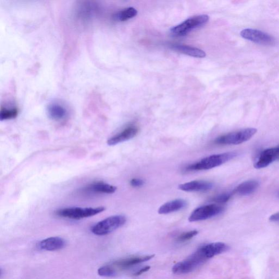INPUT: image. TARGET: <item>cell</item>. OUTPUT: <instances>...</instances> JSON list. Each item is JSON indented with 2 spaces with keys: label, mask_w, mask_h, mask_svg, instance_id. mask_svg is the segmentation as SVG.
<instances>
[{
  "label": "cell",
  "mask_w": 279,
  "mask_h": 279,
  "mask_svg": "<svg viewBox=\"0 0 279 279\" xmlns=\"http://www.w3.org/2000/svg\"><path fill=\"white\" fill-rule=\"evenodd\" d=\"M209 259L204 250L201 246L190 257L175 264L173 268V272L175 274L190 273L195 271Z\"/></svg>",
  "instance_id": "obj_1"
},
{
  "label": "cell",
  "mask_w": 279,
  "mask_h": 279,
  "mask_svg": "<svg viewBox=\"0 0 279 279\" xmlns=\"http://www.w3.org/2000/svg\"><path fill=\"white\" fill-rule=\"evenodd\" d=\"M237 155V153L235 152L211 155L188 166L186 169L188 171H201L213 169L235 158Z\"/></svg>",
  "instance_id": "obj_2"
},
{
  "label": "cell",
  "mask_w": 279,
  "mask_h": 279,
  "mask_svg": "<svg viewBox=\"0 0 279 279\" xmlns=\"http://www.w3.org/2000/svg\"><path fill=\"white\" fill-rule=\"evenodd\" d=\"M258 130L249 128L229 133L216 139L214 143L219 145H237L249 140L253 137Z\"/></svg>",
  "instance_id": "obj_3"
},
{
  "label": "cell",
  "mask_w": 279,
  "mask_h": 279,
  "mask_svg": "<svg viewBox=\"0 0 279 279\" xmlns=\"http://www.w3.org/2000/svg\"><path fill=\"white\" fill-rule=\"evenodd\" d=\"M126 222L127 219L123 215L111 216L94 225L91 231L97 236L107 235L124 226Z\"/></svg>",
  "instance_id": "obj_4"
},
{
  "label": "cell",
  "mask_w": 279,
  "mask_h": 279,
  "mask_svg": "<svg viewBox=\"0 0 279 279\" xmlns=\"http://www.w3.org/2000/svg\"><path fill=\"white\" fill-rule=\"evenodd\" d=\"M105 210V207L98 208H70L57 210L55 214L58 217L74 220H80L93 217Z\"/></svg>",
  "instance_id": "obj_5"
},
{
  "label": "cell",
  "mask_w": 279,
  "mask_h": 279,
  "mask_svg": "<svg viewBox=\"0 0 279 279\" xmlns=\"http://www.w3.org/2000/svg\"><path fill=\"white\" fill-rule=\"evenodd\" d=\"M208 15H201L189 18L182 23L171 29V33L177 37L187 35L193 29L205 25L209 20Z\"/></svg>",
  "instance_id": "obj_6"
},
{
  "label": "cell",
  "mask_w": 279,
  "mask_h": 279,
  "mask_svg": "<svg viewBox=\"0 0 279 279\" xmlns=\"http://www.w3.org/2000/svg\"><path fill=\"white\" fill-rule=\"evenodd\" d=\"M224 210L223 207L215 204L200 207L192 211L189 217V221L195 222L209 219L222 213Z\"/></svg>",
  "instance_id": "obj_7"
},
{
  "label": "cell",
  "mask_w": 279,
  "mask_h": 279,
  "mask_svg": "<svg viewBox=\"0 0 279 279\" xmlns=\"http://www.w3.org/2000/svg\"><path fill=\"white\" fill-rule=\"evenodd\" d=\"M241 35L250 41L265 46H272L276 43L272 35L258 30L246 29L241 31Z\"/></svg>",
  "instance_id": "obj_8"
},
{
  "label": "cell",
  "mask_w": 279,
  "mask_h": 279,
  "mask_svg": "<svg viewBox=\"0 0 279 279\" xmlns=\"http://www.w3.org/2000/svg\"><path fill=\"white\" fill-rule=\"evenodd\" d=\"M139 129L136 126L131 125L125 128L122 132L108 140L107 143L109 146H115L123 142L137 136Z\"/></svg>",
  "instance_id": "obj_9"
},
{
  "label": "cell",
  "mask_w": 279,
  "mask_h": 279,
  "mask_svg": "<svg viewBox=\"0 0 279 279\" xmlns=\"http://www.w3.org/2000/svg\"><path fill=\"white\" fill-rule=\"evenodd\" d=\"M213 183L206 181H193L179 184L180 190L187 192H205L213 187Z\"/></svg>",
  "instance_id": "obj_10"
},
{
  "label": "cell",
  "mask_w": 279,
  "mask_h": 279,
  "mask_svg": "<svg viewBox=\"0 0 279 279\" xmlns=\"http://www.w3.org/2000/svg\"><path fill=\"white\" fill-rule=\"evenodd\" d=\"M65 245V241L58 237L48 238L40 242L38 244L40 249L52 251L62 249Z\"/></svg>",
  "instance_id": "obj_11"
},
{
  "label": "cell",
  "mask_w": 279,
  "mask_h": 279,
  "mask_svg": "<svg viewBox=\"0 0 279 279\" xmlns=\"http://www.w3.org/2000/svg\"><path fill=\"white\" fill-rule=\"evenodd\" d=\"M155 256V255H152L148 256H136V257L120 260L115 262L113 263V265L121 269H125L130 267H132L133 265L137 264L147 262V261H149L152 258H154Z\"/></svg>",
  "instance_id": "obj_12"
},
{
  "label": "cell",
  "mask_w": 279,
  "mask_h": 279,
  "mask_svg": "<svg viewBox=\"0 0 279 279\" xmlns=\"http://www.w3.org/2000/svg\"><path fill=\"white\" fill-rule=\"evenodd\" d=\"M276 161L274 147L268 148L261 153L259 158L255 163L256 169H262L267 167L273 162Z\"/></svg>",
  "instance_id": "obj_13"
},
{
  "label": "cell",
  "mask_w": 279,
  "mask_h": 279,
  "mask_svg": "<svg viewBox=\"0 0 279 279\" xmlns=\"http://www.w3.org/2000/svg\"><path fill=\"white\" fill-rule=\"evenodd\" d=\"M47 113L49 118L56 121L64 120L68 114L66 108L57 103H51L48 106Z\"/></svg>",
  "instance_id": "obj_14"
},
{
  "label": "cell",
  "mask_w": 279,
  "mask_h": 279,
  "mask_svg": "<svg viewBox=\"0 0 279 279\" xmlns=\"http://www.w3.org/2000/svg\"><path fill=\"white\" fill-rule=\"evenodd\" d=\"M187 201L183 199H176L166 202V204L161 206L158 209L160 214H167L175 212L185 208L187 206Z\"/></svg>",
  "instance_id": "obj_15"
},
{
  "label": "cell",
  "mask_w": 279,
  "mask_h": 279,
  "mask_svg": "<svg viewBox=\"0 0 279 279\" xmlns=\"http://www.w3.org/2000/svg\"><path fill=\"white\" fill-rule=\"evenodd\" d=\"M116 190V187L103 182H94L84 188L85 192L98 193H113Z\"/></svg>",
  "instance_id": "obj_16"
},
{
  "label": "cell",
  "mask_w": 279,
  "mask_h": 279,
  "mask_svg": "<svg viewBox=\"0 0 279 279\" xmlns=\"http://www.w3.org/2000/svg\"><path fill=\"white\" fill-rule=\"evenodd\" d=\"M171 48L175 52L186 54V55L192 57L204 58L206 56V52L201 50V49L188 46H184V45L174 44L173 45Z\"/></svg>",
  "instance_id": "obj_17"
},
{
  "label": "cell",
  "mask_w": 279,
  "mask_h": 279,
  "mask_svg": "<svg viewBox=\"0 0 279 279\" xmlns=\"http://www.w3.org/2000/svg\"><path fill=\"white\" fill-rule=\"evenodd\" d=\"M259 183L255 180H250L240 184L236 189L234 192L238 195L246 196L251 194L258 190Z\"/></svg>",
  "instance_id": "obj_18"
},
{
  "label": "cell",
  "mask_w": 279,
  "mask_h": 279,
  "mask_svg": "<svg viewBox=\"0 0 279 279\" xmlns=\"http://www.w3.org/2000/svg\"><path fill=\"white\" fill-rule=\"evenodd\" d=\"M138 14L136 9L129 7L124 9L114 15V19L121 21H127L136 17Z\"/></svg>",
  "instance_id": "obj_19"
},
{
  "label": "cell",
  "mask_w": 279,
  "mask_h": 279,
  "mask_svg": "<svg viewBox=\"0 0 279 279\" xmlns=\"http://www.w3.org/2000/svg\"><path fill=\"white\" fill-rule=\"evenodd\" d=\"M18 112V109L17 107L8 108L1 107L0 111V120L1 121L14 119L17 118Z\"/></svg>",
  "instance_id": "obj_20"
},
{
  "label": "cell",
  "mask_w": 279,
  "mask_h": 279,
  "mask_svg": "<svg viewBox=\"0 0 279 279\" xmlns=\"http://www.w3.org/2000/svg\"><path fill=\"white\" fill-rule=\"evenodd\" d=\"M99 275L103 277H112L116 276L115 270L110 265H105L98 270Z\"/></svg>",
  "instance_id": "obj_21"
},
{
  "label": "cell",
  "mask_w": 279,
  "mask_h": 279,
  "mask_svg": "<svg viewBox=\"0 0 279 279\" xmlns=\"http://www.w3.org/2000/svg\"><path fill=\"white\" fill-rule=\"evenodd\" d=\"M199 231L197 230H192L187 232H184L179 235L177 238V241L179 242H184L190 240L193 237L196 236Z\"/></svg>",
  "instance_id": "obj_22"
},
{
  "label": "cell",
  "mask_w": 279,
  "mask_h": 279,
  "mask_svg": "<svg viewBox=\"0 0 279 279\" xmlns=\"http://www.w3.org/2000/svg\"><path fill=\"white\" fill-rule=\"evenodd\" d=\"M232 195V193H224L215 196L212 200L216 203L225 204L230 200Z\"/></svg>",
  "instance_id": "obj_23"
},
{
  "label": "cell",
  "mask_w": 279,
  "mask_h": 279,
  "mask_svg": "<svg viewBox=\"0 0 279 279\" xmlns=\"http://www.w3.org/2000/svg\"><path fill=\"white\" fill-rule=\"evenodd\" d=\"M130 185L135 188L142 187L145 182L142 179L139 178H133L130 181Z\"/></svg>",
  "instance_id": "obj_24"
},
{
  "label": "cell",
  "mask_w": 279,
  "mask_h": 279,
  "mask_svg": "<svg viewBox=\"0 0 279 279\" xmlns=\"http://www.w3.org/2000/svg\"><path fill=\"white\" fill-rule=\"evenodd\" d=\"M150 268H151V267L148 266V265H147V266H145V267H143L142 269H140L139 271L137 272L136 273H134V276H140V275H141V274H143L144 273H145V272L149 271Z\"/></svg>",
  "instance_id": "obj_25"
},
{
  "label": "cell",
  "mask_w": 279,
  "mask_h": 279,
  "mask_svg": "<svg viewBox=\"0 0 279 279\" xmlns=\"http://www.w3.org/2000/svg\"><path fill=\"white\" fill-rule=\"evenodd\" d=\"M269 220L272 222L279 223V211L272 215L269 217Z\"/></svg>",
  "instance_id": "obj_26"
},
{
  "label": "cell",
  "mask_w": 279,
  "mask_h": 279,
  "mask_svg": "<svg viewBox=\"0 0 279 279\" xmlns=\"http://www.w3.org/2000/svg\"><path fill=\"white\" fill-rule=\"evenodd\" d=\"M276 159L279 160V146L276 147Z\"/></svg>",
  "instance_id": "obj_27"
}]
</instances>
